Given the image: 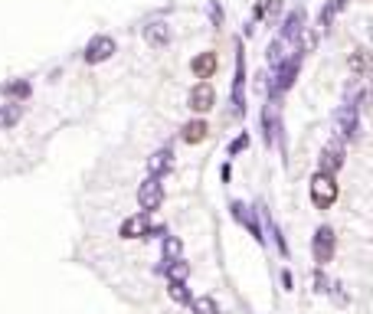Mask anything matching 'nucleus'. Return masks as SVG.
Instances as JSON below:
<instances>
[{
	"mask_svg": "<svg viewBox=\"0 0 373 314\" xmlns=\"http://www.w3.org/2000/svg\"><path fill=\"white\" fill-rule=\"evenodd\" d=\"M334 246H338V239H334L331 226H318V230H314V239H311V259L318 265H328L334 259Z\"/></svg>",
	"mask_w": 373,
	"mask_h": 314,
	"instance_id": "obj_10",
	"label": "nucleus"
},
{
	"mask_svg": "<svg viewBox=\"0 0 373 314\" xmlns=\"http://www.w3.org/2000/svg\"><path fill=\"white\" fill-rule=\"evenodd\" d=\"M370 79H373V76H370ZM370 92H373V82H370Z\"/></svg>",
	"mask_w": 373,
	"mask_h": 314,
	"instance_id": "obj_34",
	"label": "nucleus"
},
{
	"mask_svg": "<svg viewBox=\"0 0 373 314\" xmlns=\"http://www.w3.org/2000/svg\"><path fill=\"white\" fill-rule=\"evenodd\" d=\"M331 295H334V301H338V305H347V295H344V285H334V288H331Z\"/></svg>",
	"mask_w": 373,
	"mask_h": 314,
	"instance_id": "obj_30",
	"label": "nucleus"
},
{
	"mask_svg": "<svg viewBox=\"0 0 373 314\" xmlns=\"http://www.w3.org/2000/svg\"><path fill=\"white\" fill-rule=\"evenodd\" d=\"M298 72H301V52H291L285 62L272 69V85H269V99H282L295 85Z\"/></svg>",
	"mask_w": 373,
	"mask_h": 314,
	"instance_id": "obj_1",
	"label": "nucleus"
},
{
	"mask_svg": "<svg viewBox=\"0 0 373 314\" xmlns=\"http://www.w3.org/2000/svg\"><path fill=\"white\" fill-rule=\"evenodd\" d=\"M190 308H194V314H220V305H216V298H210V295L194 298V301H190Z\"/></svg>",
	"mask_w": 373,
	"mask_h": 314,
	"instance_id": "obj_23",
	"label": "nucleus"
},
{
	"mask_svg": "<svg viewBox=\"0 0 373 314\" xmlns=\"http://www.w3.org/2000/svg\"><path fill=\"white\" fill-rule=\"evenodd\" d=\"M161 252H164V262H170V259H180V252H184V242H180L177 236H164Z\"/></svg>",
	"mask_w": 373,
	"mask_h": 314,
	"instance_id": "obj_25",
	"label": "nucleus"
},
{
	"mask_svg": "<svg viewBox=\"0 0 373 314\" xmlns=\"http://www.w3.org/2000/svg\"><path fill=\"white\" fill-rule=\"evenodd\" d=\"M282 285H285V291H291V288H295V279H291V272H289V269L282 272Z\"/></svg>",
	"mask_w": 373,
	"mask_h": 314,
	"instance_id": "obj_31",
	"label": "nucleus"
},
{
	"mask_svg": "<svg viewBox=\"0 0 373 314\" xmlns=\"http://www.w3.org/2000/svg\"><path fill=\"white\" fill-rule=\"evenodd\" d=\"M220 174H223V184H229V177H233V167H229V161L223 164V170H220Z\"/></svg>",
	"mask_w": 373,
	"mask_h": 314,
	"instance_id": "obj_32",
	"label": "nucleus"
},
{
	"mask_svg": "<svg viewBox=\"0 0 373 314\" xmlns=\"http://www.w3.org/2000/svg\"><path fill=\"white\" fill-rule=\"evenodd\" d=\"M347 62H350V72H354V76H373V52L364 50V46H357Z\"/></svg>",
	"mask_w": 373,
	"mask_h": 314,
	"instance_id": "obj_17",
	"label": "nucleus"
},
{
	"mask_svg": "<svg viewBox=\"0 0 373 314\" xmlns=\"http://www.w3.org/2000/svg\"><path fill=\"white\" fill-rule=\"evenodd\" d=\"M216 69H220V56H216L213 50L196 52L194 60H190V72H194L196 79H213L216 76Z\"/></svg>",
	"mask_w": 373,
	"mask_h": 314,
	"instance_id": "obj_13",
	"label": "nucleus"
},
{
	"mask_svg": "<svg viewBox=\"0 0 373 314\" xmlns=\"http://www.w3.org/2000/svg\"><path fill=\"white\" fill-rule=\"evenodd\" d=\"M334 131H338L344 141H357V135H360V115H357V105L344 102L338 111H334Z\"/></svg>",
	"mask_w": 373,
	"mask_h": 314,
	"instance_id": "obj_7",
	"label": "nucleus"
},
{
	"mask_svg": "<svg viewBox=\"0 0 373 314\" xmlns=\"http://www.w3.org/2000/svg\"><path fill=\"white\" fill-rule=\"evenodd\" d=\"M314 291H318V295H328V291H331V279L324 275V265L314 269Z\"/></svg>",
	"mask_w": 373,
	"mask_h": 314,
	"instance_id": "obj_29",
	"label": "nucleus"
},
{
	"mask_svg": "<svg viewBox=\"0 0 373 314\" xmlns=\"http://www.w3.org/2000/svg\"><path fill=\"white\" fill-rule=\"evenodd\" d=\"M344 157H347V147H344V138H331L328 145L321 147V157H318V164L324 170V174H338V170H344Z\"/></svg>",
	"mask_w": 373,
	"mask_h": 314,
	"instance_id": "obj_9",
	"label": "nucleus"
},
{
	"mask_svg": "<svg viewBox=\"0 0 373 314\" xmlns=\"http://www.w3.org/2000/svg\"><path fill=\"white\" fill-rule=\"evenodd\" d=\"M289 46H291V43H285V40H282V36H275V40H272L269 46H265V62H269L272 69L279 66V62H285V60H289V56H291V52H285V50H289Z\"/></svg>",
	"mask_w": 373,
	"mask_h": 314,
	"instance_id": "obj_18",
	"label": "nucleus"
},
{
	"mask_svg": "<svg viewBox=\"0 0 373 314\" xmlns=\"http://www.w3.org/2000/svg\"><path fill=\"white\" fill-rule=\"evenodd\" d=\"M367 33H370V40H373V20H370V30H367Z\"/></svg>",
	"mask_w": 373,
	"mask_h": 314,
	"instance_id": "obj_33",
	"label": "nucleus"
},
{
	"mask_svg": "<svg viewBox=\"0 0 373 314\" xmlns=\"http://www.w3.org/2000/svg\"><path fill=\"white\" fill-rule=\"evenodd\" d=\"M20 118H23V105H20V102H7V105H0V131H7V128H13Z\"/></svg>",
	"mask_w": 373,
	"mask_h": 314,
	"instance_id": "obj_20",
	"label": "nucleus"
},
{
	"mask_svg": "<svg viewBox=\"0 0 373 314\" xmlns=\"http://www.w3.org/2000/svg\"><path fill=\"white\" fill-rule=\"evenodd\" d=\"M167 295L174 298L177 305H190V301H194V298H190V288H186V281H170Z\"/></svg>",
	"mask_w": 373,
	"mask_h": 314,
	"instance_id": "obj_27",
	"label": "nucleus"
},
{
	"mask_svg": "<svg viewBox=\"0 0 373 314\" xmlns=\"http://www.w3.org/2000/svg\"><path fill=\"white\" fill-rule=\"evenodd\" d=\"M206 17H210V23L216 26V30L226 23V10H223L220 0H206Z\"/></svg>",
	"mask_w": 373,
	"mask_h": 314,
	"instance_id": "obj_26",
	"label": "nucleus"
},
{
	"mask_svg": "<svg viewBox=\"0 0 373 314\" xmlns=\"http://www.w3.org/2000/svg\"><path fill=\"white\" fill-rule=\"evenodd\" d=\"M186 108L194 111V115H206V111L216 108V89H213L210 79H200V82L190 89V95H186Z\"/></svg>",
	"mask_w": 373,
	"mask_h": 314,
	"instance_id": "obj_5",
	"label": "nucleus"
},
{
	"mask_svg": "<svg viewBox=\"0 0 373 314\" xmlns=\"http://www.w3.org/2000/svg\"><path fill=\"white\" fill-rule=\"evenodd\" d=\"M344 7H347V0H328V4L321 7V13H318V30H328Z\"/></svg>",
	"mask_w": 373,
	"mask_h": 314,
	"instance_id": "obj_19",
	"label": "nucleus"
},
{
	"mask_svg": "<svg viewBox=\"0 0 373 314\" xmlns=\"http://www.w3.org/2000/svg\"><path fill=\"white\" fill-rule=\"evenodd\" d=\"M147 232H151V213H135V216H128L125 223H121L118 236L121 239H147Z\"/></svg>",
	"mask_w": 373,
	"mask_h": 314,
	"instance_id": "obj_12",
	"label": "nucleus"
},
{
	"mask_svg": "<svg viewBox=\"0 0 373 314\" xmlns=\"http://www.w3.org/2000/svg\"><path fill=\"white\" fill-rule=\"evenodd\" d=\"M233 115L236 118H246V50H243V40L236 36V72H233Z\"/></svg>",
	"mask_w": 373,
	"mask_h": 314,
	"instance_id": "obj_2",
	"label": "nucleus"
},
{
	"mask_svg": "<svg viewBox=\"0 0 373 314\" xmlns=\"http://www.w3.org/2000/svg\"><path fill=\"white\" fill-rule=\"evenodd\" d=\"M206 138H210V125H206L204 118H190L180 128V141H184V145H204Z\"/></svg>",
	"mask_w": 373,
	"mask_h": 314,
	"instance_id": "obj_15",
	"label": "nucleus"
},
{
	"mask_svg": "<svg viewBox=\"0 0 373 314\" xmlns=\"http://www.w3.org/2000/svg\"><path fill=\"white\" fill-rule=\"evenodd\" d=\"M308 190H311V203L318 206V210H331V206L338 203V180H334V174L318 170L311 177V184H308Z\"/></svg>",
	"mask_w": 373,
	"mask_h": 314,
	"instance_id": "obj_3",
	"label": "nucleus"
},
{
	"mask_svg": "<svg viewBox=\"0 0 373 314\" xmlns=\"http://www.w3.org/2000/svg\"><path fill=\"white\" fill-rule=\"evenodd\" d=\"M170 167H174V151L170 147H161V151H154L147 157V174H154V177H164Z\"/></svg>",
	"mask_w": 373,
	"mask_h": 314,
	"instance_id": "obj_16",
	"label": "nucleus"
},
{
	"mask_svg": "<svg viewBox=\"0 0 373 314\" xmlns=\"http://www.w3.org/2000/svg\"><path fill=\"white\" fill-rule=\"evenodd\" d=\"M115 52H118V43H115V36H108V33H99V36H92V40L85 43L82 60L89 62V66H99V62L111 60Z\"/></svg>",
	"mask_w": 373,
	"mask_h": 314,
	"instance_id": "obj_4",
	"label": "nucleus"
},
{
	"mask_svg": "<svg viewBox=\"0 0 373 314\" xmlns=\"http://www.w3.org/2000/svg\"><path fill=\"white\" fill-rule=\"evenodd\" d=\"M4 95H7L10 102H20V99H26V95H30V82H10V85H4Z\"/></svg>",
	"mask_w": 373,
	"mask_h": 314,
	"instance_id": "obj_28",
	"label": "nucleus"
},
{
	"mask_svg": "<svg viewBox=\"0 0 373 314\" xmlns=\"http://www.w3.org/2000/svg\"><path fill=\"white\" fill-rule=\"evenodd\" d=\"M249 145H252V135H249V131H239V135L233 138V141H229V147H226V157H236V154H243Z\"/></svg>",
	"mask_w": 373,
	"mask_h": 314,
	"instance_id": "obj_24",
	"label": "nucleus"
},
{
	"mask_svg": "<svg viewBox=\"0 0 373 314\" xmlns=\"http://www.w3.org/2000/svg\"><path fill=\"white\" fill-rule=\"evenodd\" d=\"M229 210H233V216H236L243 226H246L249 232H252V239L259 242V246H265V236H262V226H259V220H255V210L252 206H246L243 200H233L229 203Z\"/></svg>",
	"mask_w": 373,
	"mask_h": 314,
	"instance_id": "obj_11",
	"label": "nucleus"
},
{
	"mask_svg": "<svg viewBox=\"0 0 373 314\" xmlns=\"http://www.w3.org/2000/svg\"><path fill=\"white\" fill-rule=\"evenodd\" d=\"M170 40H174V33H170V26L164 23V20H151V23L145 26V43L151 50H164Z\"/></svg>",
	"mask_w": 373,
	"mask_h": 314,
	"instance_id": "obj_14",
	"label": "nucleus"
},
{
	"mask_svg": "<svg viewBox=\"0 0 373 314\" xmlns=\"http://www.w3.org/2000/svg\"><path fill=\"white\" fill-rule=\"evenodd\" d=\"M308 30V10H305V4H298V7H291L289 13H285V20H282V40L285 43H291V46H295L298 43V36L305 33ZM298 52V50H295Z\"/></svg>",
	"mask_w": 373,
	"mask_h": 314,
	"instance_id": "obj_8",
	"label": "nucleus"
},
{
	"mask_svg": "<svg viewBox=\"0 0 373 314\" xmlns=\"http://www.w3.org/2000/svg\"><path fill=\"white\" fill-rule=\"evenodd\" d=\"M164 272H167V281H186L190 279V262L170 259V262H164Z\"/></svg>",
	"mask_w": 373,
	"mask_h": 314,
	"instance_id": "obj_21",
	"label": "nucleus"
},
{
	"mask_svg": "<svg viewBox=\"0 0 373 314\" xmlns=\"http://www.w3.org/2000/svg\"><path fill=\"white\" fill-rule=\"evenodd\" d=\"M259 7H262V20L275 23L282 17V10H285V0H259Z\"/></svg>",
	"mask_w": 373,
	"mask_h": 314,
	"instance_id": "obj_22",
	"label": "nucleus"
},
{
	"mask_svg": "<svg viewBox=\"0 0 373 314\" xmlns=\"http://www.w3.org/2000/svg\"><path fill=\"white\" fill-rule=\"evenodd\" d=\"M164 203V184L161 177H154V174H147L145 180H141V187H138V206L145 213H154V210H161Z\"/></svg>",
	"mask_w": 373,
	"mask_h": 314,
	"instance_id": "obj_6",
	"label": "nucleus"
}]
</instances>
